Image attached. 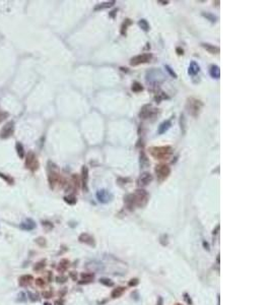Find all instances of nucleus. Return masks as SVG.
<instances>
[{"mask_svg": "<svg viewBox=\"0 0 271 305\" xmlns=\"http://www.w3.org/2000/svg\"><path fill=\"white\" fill-rule=\"evenodd\" d=\"M19 298H17V301H25V293H19Z\"/></svg>", "mask_w": 271, "mask_h": 305, "instance_id": "nucleus-40", "label": "nucleus"}, {"mask_svg": "<svg viewBox=\"0 0 271 305\" xmlns=\"http://www.w3.org/2000/svg\"><path fill=\"white\" fill-rule=\"evenodd\" d=\"M112 12H113V13H111V16H112V17H114V14H115V13H116V12H117V9H115V10H113V11H112Z\"/></svg>", "mask_w": 271, "mask_h": 305, "instance_id": "nucleus-44", "label": "nucleus"}, {"mask_svg": "<svg viewBox=\"0 0 271 305\" xmlns=\"http://www.w3.org/2000/svg\"><path fill=\"white\" fill-rule=\"evenodd\" d=\"M209 74H210V76L213 78H221V68H219V66L215 65V64L211 65L210 67H209Z\"/></svg>", "mask_w": 271, "mask_h": 305, "instance_id": "nucleus-17", "label": "nucleus"}, {"mask_svg": "<svg viewBox=\"0 0 271 305\" xmlns=\"http://www.w3.org/2000/svg\"><path fill=\"white\" fill-rule=\"evenodd\" d=\"M177 305H180V304H177Z\"/></svg>", "mask_w": 271, "mask_h": 305, "instance_id": "nucleus-47", "label": "nucleus"}, {"mask_svg": "<svg viewBox=\"0 0 271 305\" xmlns=\"http://www.w3.org/2000/svg\"><path fill=\"white\" fill-rule=\"evenodd\" d=\"M48 180H49L51 188H54L57 184H60L62 182V177L57 172V167L55 165L53 166V169L50 168L49 174H48Z\"/></svg>", "mask_w": 271, "mask_h": 305, "instance_id": "nucleus-5", "label": "nucleus"}, {"mask_svg": "<svg viewBox=\"0 0 271 305\" xmlns=\"http://www.w3.org/2000/svg\"><path fill=\"white\" fill-rule=\"evenodd\" d=\"M64 201L67 202L68 204H76V197L74 195H68L64 197Z\"/></svg>", "mask_w": 271, "mask_h": 305, "instance_id": "nucleus-27", "label": "nucleus"}, {"mask_svg": "<svg viewBox=\"0 0 271 305\" xmlns=\"http://www.w3.org/2000/svg\"><path fill=\"white\" fill-rule=\"evenodd\" d=\"M148 198H149L148 193L144 189H137L134 193L129 194V195L126 196L125 202H126L127 207L130 210H132L133 207H143L144 206H146Z\"/></svg>", "mask_w": 271, "mask_h": 305, "instance_id": "nucleus-1", "label": "nucleus"}, {"mask_svg": "<svg viewBox=\"0 0 271 305\" xmlns=\"http://www.w3.org/2000/svg\"><path fill=\"white\" fill-rule=\"evenodd\" d=\"M53 295V293L52 292H49V291H46V292H43V296H44V298H51Z\"/></svg>", "mask_w": 271, "mask_h": 305, "instance_id": "nucleus-39", "label": "nucleus"}, {"mask_svg": "<svg viewBox=\"0 0 271 305\" xmlns=\"http://www.w3.org/2000/svg\"><path fill=\"white\" fill-rule=\"evenodd\" d=\"M201 46H202L207 52L211 53V54H218L219 53V48L216 47V46H214V45L208 44V43H202Z\"/></svg>", "mask_w": 271, "mask_h": 305, "instance_id": "nucleus-16", "label": "nucleus"}, {"mask_svg": "<svg viewBox=\"0 0 271 305\" xmlns=\"http://www.w3.org/2000/svg\"><path fill=\"white\" fill-rule=\"evenodd\" d=\"M124 291H125V288H123V287H118V288L114 289L113 292H112V297H113V298L120 297L124 293Z\"/></svg>", "mask_w": 271, "mask_h": 305, "instance_id": "nucleus-23", "label": "nucleus"}, {"mask_svg": "<svg viewBox=\"0 0 271 305\" xmlns=\"http://www.w3.org/2000/svg\"><path fill=\"white\" fill-rule=\"evenodd\" d=\"M202 15H203V16H205L208 20H210L211 22H216V16H215V15H213V14H211V13H208V12H206V13H205V12H203Z\"/></svg>", "mask_w": 271, "mask_h": 305, "instance_id": "nucleus-30", "label": "nucleus"}, {"mask_svg": "<svg viewBox=\"0 0 271 305\" xmlns=\"http://www.w3.org/2000/svg\"><path fill=\"white\" fill-rule=\"evenodd\" d=\"M97 198L102 204H108L109 201L113 199V194L110 191L106 190V189H101V190L97 192Z\"/></svg>", "mask_w": 271, "mask_h": 305, "instance_id": "nucleus-10", "label": "nucleus"}, {"mask_svg": "<svg viewBox=\"0 0 271 305\" xmlns=\"http://www.w3.org/2000/svg\"><path fill=\"white\" fill-rule=\"evenodd\" d=\"M110 281H111V280H108V279H102V280H99V282H101V283H103V284H105V285L112 286V285H113V283H112V282H110Z\"/></svg>", "mask_w": 271, "mask_h": 305, "instance_id": "nucleus-38", "label": "nucleus"}, {"mask_svg": "<svg viewBox=\"0 0 271 305\" xmlns=\"http://www.w3.org/2000/svg\"><path fill=\"white\" fill-rule=\"evenodd\" d=\"M0 177L3 179V180L6 181L7 183H9V184H13V182H14L13 178L10 177V176H8V175H5V174H3V173H0Z\"/></svg>", "mask_w": 271, "mask_h": 305, "instance_id": "nucleus-28", "label": "nucleus"}, {"mask_svg": "<svg viewBox=\"0 0 271 305\" xmlns=\"http://www.w3.org/2000/svg\"><path fill=\"white\" fill-rule=\"evenodd\" d=\"M79 241L80 242H84L86 244L89 245H94V238L91 236V235L86 234V233H83L79 236Z\"/></svg>", "mask_w": 271, "mask_h": 305, "instance_id": "nucleus-19", "label": "nucleus"}, {"mask_svg": "<svg viewBox=\"0 0 271 305\" xmlns=\"http://www.w3.org/2000/svg\"><path fill=\"white\" fill-rule=\"evenodd\" d=\"M45 305H51L50 303H45Z\"/></svg>", "mask_w": 271, "mask_h": 305, "instance_id": "nucleus-46", "label": "nucleus"}, {"mask_svg": "<svg viewBox=\"0 0 271 305\" xmlns=\"http://www.w3.org/2000/svg\"><path fill=\"white\" fill-rule=\"evenodd\" d=\"M199 71H200V66L198 65V63L196 61H191L190 65H189L188 72L190 75H196Z\"/></svg>", "mask_w": 271, "mask_h": 305, "instance_id": "nucleus-15", "label": "nucleus"}, {"mask_svg": "<svg viewBox=\"0 0 271 305\" xmlns=\"http://www.w3.org/2000/svg\"><path fill=\"white\" fill-rule=\"evenodd\" d=\"M81 184H82V188L85 192L88 190V168L86 166H82L81 169Z\"/></svg>", "mask_w": 271, "mask_h": 305, "instance_id": "nucleus-11", "label": "nucleus"}, {"mask_svg": "<svg viewBox=\"0 0 271 305\" xmlns=\"http://www.w3.org/2000/svg\"><path fill=\"white\" fill-rule=\"evenodd\" d=\"M56 280H57V282H59V283H63V282L66 281V278L65 277H58Z\"/></svg>", "mask_w": 271, "mask_h": 305, "instance_id": "nucleus-41", "label": "nucleus"}, {"mask_svg": "<svg viewBox=\"0 0 271 305\" xmlns=\"http://www.w3.org/2000/svg\"><path fill=\"white\" fill-rule=\"evenodd\" d=\"M203 107V103L198 99L195 98H188L187 99V103H186V109L188 110V112L190 113V115H192L193 117H197L199 113H200L201 109Z\"/></svg>", "mask_w": 271, "mask_h": 305, "instance_id": "nucleus-3", "label": "nucleus"}, {"mask_svg": "<svg viewBox=\"0 0 271 305\" xmlns=\"http://www.w3.org/2000/svg\"><path fill=\"white\" fill-rule=\"evenodd\" d=\"M160 3H163V4H168L169 3V1H158Z\"/></svg>", "mask_w": 271, "mask_h": 305, "instance_id": "nucleus-45", "label": "nucleus"}, {"mask_svg": "<svg viewBox=\"0 0 271 305\" xmlns=\"http://www.w3.org/2000/svg\"><path fill=\"white\" fill-rule=\"evenodd\" d=\"M131 89H132V91H133L134 93H139V92L143 91V87L141 86V84L137 83V81H135V83H133Z\"/></svg>", "mask_w": 271, "mask_h": 305, "instance_id": "nucleus-25", "label": "nucleus"}, {"mask_svg": "<svg viewBox=\"0 0 271 305\" xmlns=\"http://www.w3.org/2000/svg\"><path fill=\"white\" fill-rule=\"evenodd\" d=\"M152 179H153V177H152L151 174L148 173V172H144L140 175L139 179H138V184L141 185V186H146L151 182Z\"/></svg>", "mask_w": 271, "mask_h": 305, "instance_id": "nucleus-12", "label": "nucleus"}, {"mask_svg": "<svg viewBox=\"0 0 271 305\" xmlns=\"http://www.w3.org/2000/svg\"><path fill=\"white\" fill-rule=\"evenodd\" d=\"M15 148H16V153H17V155H19V157L20 159H24L25 158V148H24V145H22L20 142H16V145H15Z\"/></svg>", "mask_w": 271, "mask_h": 305, "instance_id": "nucleus-21", "label": "nucleus"}, {"mask_svg": "<svg viewBox=\"0 0 271 305\" xmlns=\"http://www.w3.org/2000/svg\"><path fill=\"white\" fill-rule=\"evenodd\" d=\"M150 156L155 160H169L173 155V148L170 145H163V147H150L148 148Z\"/></svg>", "mask_w": 271, "mask_h": 305, "instance_id": "nucleus-2", "label": "nucleus"}, {"mask_svg": "<svg viewBox=\"0 0 271 305\" xmlns=\"http://www.w3.org/2000/svg\"><path fill=\"white\" fill-rule=\"evenodd\" d=\"M36 242H37L40 246H45L46 245V239H45V238H43V237L37 238V239H36Z\"/></svg>", "mask_w": 271, "mask_h": 305, "instance_id": "nucleus-34", "label": "nucleus"}, {"mask_svg": "<svg viewBox=\"0 0 271 305\" xmlns=\"http://www.w3.org/2000/svg\"><path fill=\"white\" fill-rule=\"evenodd\" d=\"M154 171H155V174H157L158 181H160V182L166 180V179L169 177V175L171 174V168L169 167L168 165H166V164H160V165H157V167H155Z\"/></svg>", "mask_w": 271, "mask_h": 305, "instance_id": "nucleus-4", "label": "nucleus"}, {"mask_svg": "<svg viewBox=\"0 0 271 305\" xmlns=\"http://www.w3.org/2000/svg\"><path fill=\"white\" fill-rule=\"evenodd\" d=\"M176 51H177L178 55H183L184 54V51H183V49H181V48H177Z\"/></svg>", "mask_w": 271, "mask_h": 305, "instance_id": "nucleus-42", "label": "nucleus"}, {"mask_svg": "<svg viewBox=\"0 0 271 305\" xmlns=\"http://www.w3.org/2000/svg\"><path fill=\"white\" fill-rule=\"evenodd\" d=\"M138 25H139V27L141 28V30L144 31V32H148V31H149V25H148L146 19H140L139 22H138Z\"/></svg>", "mask_w": 271, "mask_h": 305, "instance_id": "nucleus-24", "label": "nucleus"}, {"mask_svg": "<svg viewBox=\"0 0 271 305\" xmlns=\"http://www.w3.org/2000/svg\"><path fill=\"white\" fill-rule=\"evenodd\" d=\"M19 281V285L20 286H22V287H25V286L30 285V284L32 283L33 277L30 276V275H25V276L20 277Z\"/></svg>", "mask_w": 271, "mask_h": 305, "instance_id": "nucleus-18", "label": "nucleus"}, {"mask_svg": "<svg viewBox=\"0 0 271 305\" xmlns=\"http://www.w3.org/2000/svg\"><path fill=\"white\" fill-rule=\"evenodd\" d=\"M25 167L29 170L33 171H37L39 169V162H38V159L36 157V155L33 152L27 153V157H25Z\"/></svg>", "mask_w": 271, "mask_h": 305, "instance_id": "nucleus-6", "label": "nucleus"}, {"mask_svg": "<svg viewBox=\"0 0 271 305\" xmlns=\"http://www.w3.org/2000/svg\"><path fill=\"white\" fill-rule=\"evenodd\" d=\"M14 132V122L9 121L2 127L1 131H0V138L1 139H6L11 136Z\"/></svg>", "mask_w": 271, "mask_h": 305, "instance_id": "nucleus-8", "label": "nucleus"}, {"mask_svg": "<svg viewBox=\"0 0 271 305\" xmlns=\"http://www.w3.org/2000/svg\"><path fill=\"white\" fill-rule=\"evenodd\" d=\"M68 260H62L60 261V263H59V266H58V270H59L60 271H65L66 268H67V266H68Z\"/></svg>", "mask_w": 271, "mask_h": 305, "instance_id": "nucleus-26", "label": "nucleus"}, {"mask_svg": "<svg viewBox=\"0 0 271 305\" xmlns=\"http://www.w3.org/2000/svg\"><path fill=\"white\" fill-rule=\"evenodd\" d=\"M157 112V110L155 108H153L151 105H145V106L142 107L141 111H140V113H139V116H140V118H142V119H147V118H149V117L154 116Z\"/></svg>", "mask_w": 271, "mask_h": 305, "instance_id": "nucleus-9", "label": "nucleus"}, {"mask_svg": "<svg viewBox=\"0 0 271 305\" xmlns=\"http://www.w3.org/2000/svg\"><path fill=\"white\" fill-rule=\"evenodd\" d=\"M171 126H172L171 120H166V121H163V123H160V126H158V130H157L158 134H163V133H165L166 131H168L171 128Z\"/></svg>", "mask_w": 271, "mask_h": 305, "instance_id": "nucleus-14", "label": "nucleus"}, {"mask_svg": "<svg viewBox=\"0 0 271 305\" xmlns=\"http://www.w3.org/2000/svg\"><path fill=\"white\" fill-rule=\"evenodd\" d=\"M43 226H44L45 228H47V230H51V229H53V225H52V223H50V222H48V221H44V222H43Z\"/></svg>", "mask_w": 271, "mask_h": 305, "instance_id": "nucleus-36", "label": "nucleus"}, {"mask_svg": "<svg viewBox=\"0 0 271 305\" xmlns=\"http://www.w3.org/2000/svg\"><path fill=\"white\" fill-rule=\"evenodd\" d=\"M143 162H145L146 163V165L148 164V160H147V158H146V156H145V154L141 152L140 153V165L143 166Z\"/></svg>", "mask_w": 271, "mask_h": 305, "instance_id": "nucleus-32", "label": "nucleus"}, {"mask_svg": "<svg viewBox=\"0 0 271 305\" xmlns=\"http://www.w3.org/2000/svg\"><path fill=\"white\" fill-rule=\"evenodd\" d=\"M72 182H73L74 186H76V187L79 186V178L76 174H73L72 175Z\"/></svg>", "mask_w": 271, "mask_h": 305, "instance_id": "nucleus-33", "label": "nucleus"}, {"mask_svg": "<svg viewBox=\"0 0 271 305\" xmlns=\"http://www.w3.org/2000/svg\"><path fill=\"white\" fill-rule=\"evenodd\" d=\"M45 263H46V261L45 260H42V261H39V262H37V263H36V265H35V266H34V270L35 271H41V270H42V268H45Z\"/></svg>", "mask_w": 271, "mask_h": 305, "instance_id": "nucleus-29", "label": "nucleus"}, {"mask_svg": "<svg viewBox=\"0 0 271 305\" xmlns=\"http://www.w3.org/2000/svg\"><path fill=\"white\" fill-rule=\"evenodd\" d=\"M115 4V1H108V2H103V3H99L97 4L94 6V10L98 11V10H102V9H106L109 8V7H112Z\"/></svg>", "mask_w": 271, "mask_h": 305, "instance_id": "nucleus-20", "label": "nucleus"}, {"mask_svg": "<svg viewBox=\"0 0 271 305\" xmlns=\"http://www.w3.org/2000/svg\"><path fill=\"white\" fill-rule=\"evenodd\" d=\"M136 284H138L137 280H135V282H133V280H131V282L129 283V285H130V286H133V285H136Z\"/></svg>", "mask_w": 271, "mask_h": 305, "instance_id": "nucleus-43", "label": "nucleus"}, {"mask_svg": "<svg viewBox=\"0 0 271 305\" xmlns=\"http://www.w3.org/2000/svg\"><path fill=\"white\" fill-rule=\"evenodd\" d=\"M165 68H166V70H167L168 72H169V74H170V75L172 76V78H178L177 73H176L175 71L173 70V69H172V67H171V66H169V65H165Z\"/></svg>", "mask_w": 271, "mask_h": 305, "instance_id": "nucleus-31", "label": "nucleus"}, {"mask_svg": "<svg viewBox=\"0 0 271 305\" xmlns=\"http://www.w3.org/2000/svg\"><path fill=\"white\" fill-rule=\"evenodd\" d=\"M8 116H9V114L7 113V112H4V111L0 112V123H1L2 121H4V120L6 119Z\"/></svg>", "mask_w": 271, "mask_h": 305, "instance_id": "nucleus-35", "label": "nucleus"}, {"mask_svg": "<svg viewBox=\"0 0 271 305\" xmlns=\"http://www.w3.org/2000/svg\"><path fill=\"white\" fill-rule=\"evenodd\" d=\"M152 59V55L150 53H143V54L136 55L130 59V65L132 66H137L139 64L147 63Z\"/></svg>", "mask_w": 271, "mask_h": 305, "instance_id": "nucleus-7", "label": "nucleus"}, {"mask_svg": "<svg viewBox=\"0 0 271 305\" xmlns=\"http://www.w3.org/2000/svg\"><path fill=\"white\" fill-rule=\"evenodd\" d=\"M130 25H132L131 19H125V22H123V24H122V27H121V35L126 36L127 28H128Z\"/></svg>", "mask_w": 271, "mask_h": 305, "instance_id": "nucleus-22", "label": "nucleus"}, {"mask_svg": "<svg viewBox=\"0 0 271 305\" xmlns=\"http://www.w3.org/2000/svg\"><path fill=\"white\" fill-rule=\"evenodd\" d=\"M36 285L39 286V287H44L45 286V282H44L43 279L39 278V279H37V280H36Z\"/></svg>", "mask_w": 271, "mask_h": 305, "instance_id": "nucleus-37", "label": "nucleus"}, {"mask_svg": "<svg viewBox=\"0 0 271 305\" xmlns=\"http://www.w3.org/2000/svg\"><path fill=\"white\" fill-rule=\"evenodd\" d=\"M19 227H20V229L25 230V231H30V230L36 228V223L33 221V220L27 219V220H25V222H22Z\"/></svg>", "mask_w": 271, "mask_h": 305, "instance_id": "nucleus-13", "label": "nucleus"}]
</instances>
